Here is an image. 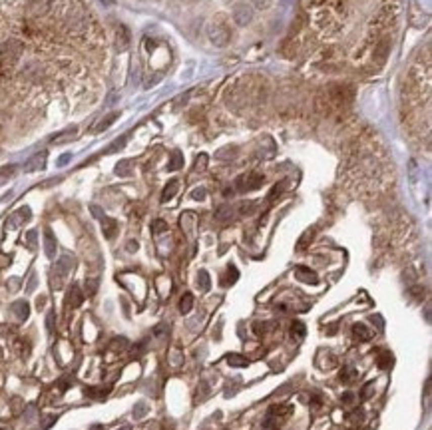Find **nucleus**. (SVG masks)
I'll list each match as a JSON object with an SVG mask.
<instances>
[{"instance_id":"44","label":"nucleus","mask_w":432,"mask_h":430,"mask_svg":"<svg viewBox=\"0 0 432 430\" xmlns=\"http://www.w3.org/2000/svg\"><path fill=\"white\" fill-rule=\"evenodd\" d=\"M54 422H56V416H54V414H50L48 418H44V422H42V428H50Z\"/></svg>"},{"instance_id":"39","label":"nucleus","mask_w":432,"mask_h":430,"mask_svg":"<svg viewBox=\"0 0 432 430\" xmlns=\"http://www.w3.org/2000/svg\"><path fill=\"white\" fill-rule=\"evenodd\" d=\"M205 166H207V156H205V154H200L198 160H196V171H203Z\"/></svg>"},{"instance_id":"46","label":"nucleus","mask_w":432,"mask_h":430,"mask_svg":"<svg viewBox=\"0 0 432 430\" xmlns=\"http://www.w3.org/2000/svg\"><path fill=\"white\" fill-rule=\"evenodd\" d=\"M90 211L94 213V217H100V219H104V217H106V215H104V211H102L98 205H92V207H90Z\"/></svg>"},{"instance_id":"42","label":"nucleus","mask_w":432,"mask_h":430,"mask_svg":"<svg viewBox=\"0 0 432 430\" xmlns=\"http://www.w3.org/2000/svg\"><path fill=\"white\" fill-rule=\"evenodd\" d=\"M54 317H56L54 311H50L48 317H46V327H48V331L50 332H54Z\"/></svg>"},{"instance_id":"32","label":"nucleus","mask_w":432,"mask_h":430,"mask_svg":"<svg viewBox=\"0 0 432 430\" xmlns=\"http://www.w3.org/2000/svg\"><path fill=\"white\" fill-rule=\"evenodd\" d=\"M285 185H287V181H281V183H275L273 185V189H271V194H269V201H275V199L279 198L281 194H283V189H285Z\"/></svg>"},{"instance_id":"8","label":"nucleus","mask_w":432,"mask_h":430,"mask_svg":"<svg viewBox=\"0 0 432 430\" xmlns=\"http://www.w3.org/2000/svg\"><path fill=\"white\" fill-rule=\"evenodd\" d=\"M410 24L414 28H422L428 24V14L418 6V2H410Z\"/></svg>"},{"instance_id":"7","label":"nucleus","mask_w":432,"mask_h":430,"mask_svg":"<svg viewBox=\"0 0 432 430\" xmlns=\"http://www.w3.org/2000/svg\"><path fill=\"white\" fill-rule=\"evenodd\" d=\"M52 8V0H28L26 2V12H28V18H42L50 12Z\"/></svg>"},{"instance_id":"37","label":"nucleus","mask_w":432,"mask_h":430,"mask_svg":"<svg viewBox=\"0 0 432 430\" xmlns=\"http://www.w3.org/2000/svg\"><path fill=\"white\" fill-rule=\"evenodd\" d=\"M126 141H128V137L126 135H122V137H118L110 148H108V154H112V152H120L124 146H126Z\"/></svg>"},{"instance_id":"3","label":"nucleus","mask_w":432,"mask_h":430,"mask_svg":"<svg viewBox=\"0 0 432 430\" xmlns=\"http://www.w3.org/2000/svg\"><path fill=\"white\" fill-rule=\"evenodd\" d=\"M265 183V175L263 173H257V171H251V173H245V175H239L235 179V187L239 192H255L259 189L261 185Z\"/></svg>"},{"instance_id":"25","label":"nucleus","mask_w":432,"mask_h":430,"mask_svg":"<svg viewBox=\"0 0 432 430\" xmlns=\"http://www.w3.org/2000/svg\"><path fill=\"white\" fill-rule=\"evenodd\" d=\"M359 376V372H357V368H353V366H343V370L339 372V378L343 380V383H351L353 378H357Z\"/></svg>"},{"instance_id":"40","label":"nucleus","mask_w":432,"mask_h":430,"mask_svg":"<svg viewBox=\"0 0 432 430\" xmlns=\"http://www.w3.org/2000/svg\"><path fill=\"white\" fill-rule=\"evenodd\" d=\"M251 4L255 8H259V10H267L271 6V0H251Z\"/></svg>"},{"instance_id":"34","label":"nucleus","mask_w":432,"mask_h":430,"mask_svg":"<svg viewBox=\"0 0 432 430\" xmlns=\"http://www.w3.org/2000/svg\"><path fill=\"white\" fill-rule=\"evenodd\" d=\"M108 393H110V387H106V389H86V395L92 398H104Z\"/></svg>"},{"instance_id":"15","label":"nucleus","mask_w":432,"mask_h":430,"mask_svg":"<svg viewBox=\"0 0 432 430\" xmlns=\"http://www.w3.org/2000/svg\"><path fill=\"white\" fill-rule=\"evenodd\" d=\"M102 233L106 235V239H114L118 233V221L112 217H104L102 219Z\"/></svg>"},{"instance_id":"27","label":"nucleus","mask_w":432,"mask_h":430,"mask_svg":"<svg viewBox=\"0 0 432 430\" xmlns=\"http://www.w3.org/2000/svg\"><path fill=\"white\" fill-rule=\"evenodd\" d=\"M198 287H200L203 293L211 289V279H209V273H207V271H200V273H198Z\"/></svg>"},{"instance_id":"47","label":"nucleus","mask_w":432,"mask_h":430,"mask_svg":"<svg viewBox=\"0 0 432 430\" xmlns=\"http://www.w3.org/2000/svg\"><path fill=\"white\" fill-rule=\"evenodd\" d=\"M341 400H343L345 404H351V402L355 400V395H353V393H345V395L341 397Z\"/></svg>"},{"instance_id":"24","label":"nucleus","mask_w":432,"mask_h":430,"mask_svg":"<svg viewBox=\"0 0 432 430\" xmlns=\"http://www.w3.org/2000/svg\"><path fill=\"white\" fill-rule=\"evenodd\" d=\"M128 347H130V343H128L126 337H116V339L112 341V345H110V349H112L114 353H122V351H126Z\"/></svg>"},{"instance_id":"53","label":"nucleus","mask_w":432,"mask_h":430,"mask_svg":"<svg viewBox=\"0 0 432 430\" xmlns=\"http://www.w3.org/2000/svg\"><path fill=\"white\" fill-rule=\"evenodd\" d=\"M0 430H12V428H8V426H2Z\"/></svg>"},{"instance_id":"45","label":"nucleus","mask_w":432,"mask_h":430,"mask_svg":"<svg viewBox=\"0 0 432 430\" xmlns=\"http://www.w3.org/2000/svg\"><path fill=\"white\" fill-rule=\"evenodd\" d=\"M26 241L30 247H36V231H28L26 233Z\"/></svg>"},{"instance_id":"14","label":"nucleus","mask_w":432,"mask_h":430,"mask_svg":"<svg viewBox=\"0 0 432 430\" xmlns=\"http://www.w3.org/2000/svg\"><path fill=\"white\" fill-rule=\"evenodd\" d=\"M28 219H30V209H28V207H22V209H18V211L8 219V227L14 229V227H18L22 221H28Z\"/></svg>"},{"instance_id":"12","label":"nucleus","mask_w":432,"mask_h":430,"mask_svg":"<svg viewBox=\"0 0 432 430\" xmlns=\"http://www.w3.org/2000/svg\"><path fill=\"white\" fill-rule=\"evenodd\" d=\"M44 166H46V152H40V154L32 156V158L24 164V171H28V173L40 171V169H44Z\"/></svg>"},{"instance_id":"18","label":"nucleus","mask_w":432,"mask_h":430,"mask_svg":"<svg viewBox=\"0 0 432 430\" xmlns=\"http://www.w3.org/2000/svg\"><path fill=\"white\" fill-rule=\"evenodd\" d=\"M177 189H179V181H177V179H171V181L167 183L166 187H164V192H162V203H167V201H171V199L175 198Z\"/></svg>"},{"instance_id":"10","label":"nucleus","mask_w":432,"mask_h":430,"mask_svg":"<svg viewBox=\"0 0 432 430\" xmlns=\"http://www.w3.org/2000/svg\"><path fill=\"white\" fill-rule=\"evenodd\" d=\"M128 46H130V30L120 24L116 28V50L118 52H126Z\"/></svg>"},{"instance_id":"11","label":"nucleus","mask_w":432,"mask_h":430,"mask_svg":"<svg viewBox=\"0 0 432 430\" xmlns=\"http://www.w3.org/2000/svg\"><path fill=\"white\" fill-rule=\"evenodd\" d=\"M82 301H84V293H82V289H80L78 285H72V287L68 289L66 305L70 307V309H78V307L82 305Z\"/></svg>"},{"instance_id":"41","label":"nucleus","mask_w":432,"mask_h":430,"mask_svg":"<svg viewBox=\"0 0 432 430\" xmlns=\"http://www.w3.org/2000/svg\"><path fill=\"white\" fill-rule=\"evenodd\" d=\"M166 332H167V325L166 323H162V325H158V327L154 329V337L162 339V337H166Z\"/></svg>"},{"instance_id":"2","label":"nucleus","mask_w":432,"mask_h":430,"mask_svg":"<svg viewBox=\"0 0 432 430\" xmlns=\"http://www.w3.org/2000/svg\"><path fill=\"white\" fill-rule=\"evenodd\" d=\"M207 38H209V42H211L215 48H225V46L229 44V40H231V32H229V28H227L225 24H221V22H211V24L207 26Z\"/></svg>"},{"instance_id":"6","label":"nucleus","mask_w":432,"mask_h":430,"mask_svg":"<svg viewBox=\"0 0 432 430\" xmlns=\"http://www.w3.org/2000/svg\"><path fill=\"white\" fill-rule=\"evenodd\" d=\"M293 412V408L291 406H287V408H281V406H271L269 410H267V416L265 420H263V428H275L277 424H281V418L279 416H283V418H287L289 414Z\"/></svg>"},{"instance_id":"43","label":"nucleus","mask_w":432,"mask_h":430,"mask_svg":"<svg viewBox=\"0 0 432 430\" xmlns=\"http://www.w3.org/2000/svg\"><path fill=\"white\" fill-rule=\"evenodd\" d=\"M191 198L203 201V199H205V189H203V187H198V189H194V192H191Z\"/></svg>"},{"instance_id":"48","label":"nucleus","mask_w":432,"mask_h":430,"mask_svg":"<svg viewBox=\"0 0 432 430\" xmlns=\"http://www.w3.org/2000/svg\"><path fill=\"white\" fill-rule=\"evenodd\" d=\"M70 160H72V154H64V156H62V158H60V160H58V166L62 167V166H66L68 162H70Z\"/></svg>"},{"instance_id":"20","label":"nucleus","mask_w":432,"mask_h":430,"mask_svg":"<svg viewBox=\"0 0 432 430\" xmlns=\"http://www.w3.org/2000/svg\"><path fill=\"white\" fill-rule=\"evenodd\" d=\"M183 167V156H181V152H173L171 154V160H169V164H167V171H177V169H181Z\"/></svg>"},{"instance_id":"31","label":"nucleus","mask_w":432,"mask_h":430,"mask_svg":"<svg viewBox=\"0 0 432 430\" xmlns=\"http://www.w3.org/2000/svg\"><path fill=\"white\" fill-rule=\"evenodd\" d=\"M307 335V329H305V325L301 323V321H293V325H291V337L295 339H303Z\"/></svg>"},{"instance_id":"23","label":"nucleus","mask_w":432,"mask_h":430,"mask_svg":"<svg viewBox=\"0 0 432 430\" xmlns=\"http://www.w3.org/2000/svg\"><path fill=\"white\" fill-rule=\"evenodd\" d=\"M191 309H194V295H191V293H185L183 297L179 299V313L187 315Z\"/></svg>"},{"instance_id":"30","label":"nucleus","mask_w":432,"mask_h":430,"mask_svg":"<svg viewBox=\"0 0 432 430\" xmlns=\"http://www.w3.org/2000/svg\"><path fill=\"white\" fill-rule=\"evenodd\" d=\"M233 211L229 205H221L217 211H215V219L217 221H227V219H231Z\"/></svg>"},{"instance_id":"38","label":"nucleus","mask_w":432,"mask_h":430,"mask_svg":"<svg viewBox=\"0 0 432 430\" xmlns=\"http://www.w3.org/2000/svg\"><path fill=\"white\" fill-rule=\"evenodd\" d=\"M146 412H148V404H146V402H137V404L133 406V416H135V418H143Z\"/></svg>"},{"instance_id":"49","label":"nucleus","mask_w":432,"mask_h":430,"mask_svg":"<svg viewBox=\"0 0 432 430\" xmlns=\"http://www.w3.org/2000/svg\"><path fill=\"white\" fill-rule=\"evenodd\" d=\"M126 249L130 251V253H133V251H137V241H128V245H126Z\"/></svg>"},{"instance_id":"17","label":"nucleus","mask_w":432,"mask_h":430,"mask_svg":"<svg viewBox=\"0 0 432 430\" xmlns=\"http://www.w3.org/2000/svg\"><path fill=\"white\" fill-rule=\"evenodd\" d=\"M351 331H353V337H355L357 341H363V343L370 341V337H372V332L368 331V327L363 325V323H355Z\"/></svg>"},{"instance_id":"51","label":"nucleus","mask_w":432,"mask_h":430,"mask_svg":"<svg viewBox=\"0 0 432 430\" xmlns=\"http://www.w3.org/2000/svg\"><path fill=\"white\" fill-rule=\"evenodd\" d=\"M44 301H46V297H38V309L44 307Z\"/></svg>"},{"instance_id":"29","label":"nucleus","mask_w":432,"mask_h":430,"mask_svg":"<svg viewBox=\"0 0 432 430\" xmlns=\"http://www.w3.org/2000/svg\"><path fill=\"white\" fill-rule=\"evenodd\" d=\"M313 237H315V229H307V231L301 235L299 243H297V251H303L311 241H313Z\"/></svg>"},{"instance_id":"36","label":"nucleus","mask_w":432,"mask_h":430,"mask_svg":"<svg viewBox=\"0 0 432 430\" xmlns=\"http://www.w3.org/2000/svg\"><path fill=\"white\" fill-rule=\"evenodd\" d=\"M164 231H167V223L164 219H156V221L152 223V233H154V235H160V233H164Z\"/></svg>"},{"instance_id":"35","label":"nucleus","mask_w":432,"mask_h":430,"mask_svg":"<svg viewBox=\"0 0 432 430\" xmlns=\"http://www.w3.org/2000/svg\"><path fill=\"white\" fill-rule=\"evenodd\" d=\"M237 277H239V271H237L233 265H229V267H227V277H225L223 285H231V283H235V281H237Z\"/></svg>"},{"instance_id":"28","label":"nucleus","mask_w":432,"mask_h":430,"mask_svg":"<svg viewBox=\"0 0 432 430\" xmlns=\"http://www.w3.org/2000/svg\"><path fill=\"white\" fill-rule=\"evenodd\" d=\"M120 177H126V175H130L132 173V162L130 160H122V162H118V166L114 169Z\"/></svg>"},{"instance_id":"50","label":"nucleus","mask_w":432,"mask_h":430,"mask_svg":"<svg viewBox=\"0 0 432 430\" xmlns=\"http://www.w3.org/2000/svg\"><path fill=\"white\" fill-rule=\"evenodd\" d=\"M372 387H374V383H368L365 387V391H363V398H366L368 395H370V391H372Z\"/></svg>"},{"instance_id":"19","label":"nucleus","mask_w":432,"mask_h":430,"mask_svg":"<svg viewBox=\"0 0 432 430\" xmlns=\"http://www.w3.org/2000/svg\"><path fill=\"white\" fill-rule=\"evenodd\" d=\"M225 361H227V364H231L233 368L249 366V359H247V357H243V355H239V353H229V355L225 357Z\"/></svg>"},{"instance_id":"5","label":"nucleus","mask_w":432,"mask_h":430,"mask_svg":"<svg viewBox=\"0 0 432 430\" xmlns=\"http://www.w3.org/2000/svg\"><path fill=\"white\" fill-rule=\"evenodd\" d=\"M231 16H233V22H235L237 26H247V24H251V20H253V6L247 4V2H237V4L233 6Z\"/></svg>"},{"instance_id":"9","label":"nucleus","mask_w":432,"mask_h":430,"mask_svg":"<svg viewBox=\"0 0 432 430\" xmlns=\"http://www.w3.org/2000/svg\"><path fill=\"white\" fill-rule=\"evenodd\" d=\"M295 277L299 279L301 283H307V285H317L319 283V277H317V273L313 271V269H309V267H295Z\"/></svg>"},{"instance_id":"13","label":"nucleus","mask_w":432,"mask_h":430,"mask_svg":"<svg viewBox=\"0 0 432 430\" xmlns=\"http://www.w3.org/2000/svg\"><path fill=\"white\" fill-rule=\"evenodd\" d=\"M56 249H58V245H56L54 233L50 231V229H46V231H44V251H46V255H48L50 259H54V257H56Z\"/></svg>"},{"instance_id":"4","label":"nucleus","mask_w":432,"mask_h":430,"mask_svg":"<svg viewBox=\"0 0 432 430\" xmlns=\"http://www.w3.org/2000/svg\"><path fill=\"white\" fill-rule=\"evenodd\" d=\"M391 48H393V38L391 36H382V38H378L374 42V48H372V62H376L374 70L385 64V60L389 58Z\"/></svg>"},{"instance_id":"16","label":"nucleus","mask_w":432,"mask_h":430,"mask_svg":"<svg viewBox=\"0 0 432 430\" xmlns=\"http://www.w3.org/2000/svg\"><path fill=\"white\" fill-rule=\"evenodd\" d=\"M12 313L16 315L18 321H26L28 315H30V307H28L26 301H16V303L12 305Z\"/></svg>"},{"instance_id":"26","label":"nucleus","mask_w":432,"mask_h":430,"mask_svg":"<svg viewBox=\"0 0 432 430\" xmlns=\"http://www.w3.org/2000/svg\"><path fill=\"white\" fill-rule=\"evenodd\" d=\"M376 364H378V368H391V364H393V355L389 353V351H380V355L376 357Z\"/></svg>"},{"instance_id":"21","label":"nucleus","mask_w":432,"mask_h":430,"mask_svg":"<svg viewBox=\"0 0 432 430\" xmlns=\"http://www.w3.org/2000/svg\"><path fill=\"white\" fill-rule=\"evenodd\" d=\"M277 323H267V321H255L253 323V332L257 335V337H263L265 332H269L273 327H275Z\"/></svg>"},{"instance_id":"52","label":"nucleus","mask_w":432,"mask_h":430,"mask_svg":"<svg viewBox=\"0 0 432 430\" xmlns=\"http://www.w3.org/2000/svg\"><path fill=\"white\" fill-rule=\"evenodd\" d=\"M118 430H132L130 426H122V428H118Z\"/></svg>"},{"instance_id":"33","label":"nucleus","mask_w":432,"mask_h":430,"mask_svg":"<svg viewBox=\"0 0 432 430\" xmlns=\"http://www.w3.org/2000/svg\"><path fill=\"white\" fill-rule=\"evenodd\" d=\"M84 289H86V295H94V293H96V289H98V279L88 277V279H86V283H84Z\"/></svg>"},{"instance_id":"1","label":"nucleus","mask_w":432,"mask_h":430,"mask_svg":"<svg viewBox=\"0 0 432 430\" xmlns=\"http://www.w3.org/2000/svg\"><path fill=\"white\" fill-rule=\"evenodd\" d=\"M24 54V42L18 38H8L0 46V66L10 72Z\"/></svg>"},{"instance_id":"22","label":"nucleus","mask_w":432,"mask_h":430,"mask_svg":"<svg viewBox=\"0 0 432 430\" xmlns=\"http://www.w3.org/2000/svg\"><path fill=\"white\" fill-rule=\"evenodd\" d=\"M118 116H120L118 112H114V114H108L104 120H100V124L94 128V132H104V130H108V128H110V126H112V124L118 120Z\"/></svg>"}]
</instances>
